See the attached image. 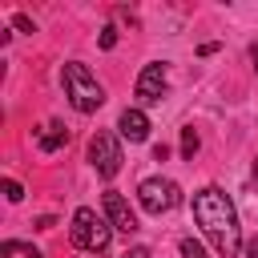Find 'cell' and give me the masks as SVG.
I'll use <instances>...</instances> for the list:
<instances>
[{
    "mask_svg": "<svg viewBox=\"0 0 258 258\" xmlns=\"http://www.w3.org/2000/svg\"><path fill=\"white\" fill-rule=\"evenodd\" d=\"M194 222L202 226V234L214 242L218 254L234 258L242 250V226H238V210L234 202L218 189V185H202L194 194Z\"/></svg>",
    "mask_w": 258,
    "mask_h": 258,
    "instance_id": "6da1fadb",
    "label": "cell"
},
{
    "mask_svg": "<svg viewBox=\"0 0 258 258\" xmlns=\"http://www.w3.org/2000/svg\"><path fill=\"white\" fill-rule=\"evenodd\" d=\"M60 85H64V97H69V105H73L77 113H97V109L105 105L101 81H97L93 69L81 64V60H69V64L60 69Z\"/></svg>",
    "mask_w": 258,
    "mask_h": 258,
    "instance_id": "7a4b0ae2",
    "label": "cell"
},
{
    "mask_svg": "<svg viewBox=\"0 0 258 258\" xmlns=\"http://www.w3.org/2000/svg\"><path fill=\"white\" fill-rule=\"evenodd\" d=\"M69 238H73V246H77V250H85V254H105V250H109V242H113V226H109V218H105V214H97V210L81 206V210L73 214Z\"/></svg>",
    "mask_w": 258,
    "mask_h": 258,
    "instance_id": "3957f363",
    "label": "cell"
},
{
    "mask_svg": "<svg viewBox=\"0 0 258 258\" xmlns=\"http://www.w3.org/2000/svg\"><path fill=\"white\" fill-rule=\"evenodd\" d=\"M137 202H141L145 214L161 218V214H169V210L181 202V189H177V181H169V177H145V181L137 185Z\"/></svg>",
    "mask_w": 258,
    "mask_h": 258,
    "instance_id": "277c9868",
    "label": "cell"
},
{
    "mask_svg": "<svg viewBox=\"0 0 258 258\" xmlns=\"http://www.w3.org/2000/svg\"><path fill=\"white\" fill-rule=\"evenodd\" d=\"M121 161H125V153H121V141L113 137V133H93L89 137V165L101 173V177H117L121 173Z\"/></svg>",
    "mask_w": 258,
    "mask_h": 258,
    "instance_id": "5b68a950",
    "label": "cell"
},
{
    "mask_svg": "<svg viewBox=\"0 0 258 258\" xmlns=\"http://www.w3.org/2000/svg\"><path fill=\"white\" fill-rule=\"evenodd\" d=\"M133 97H137L141 105H157V101L165 97V64H161V60H153V64H145V69L137 73Z\"/></svg>",
    "mask_w": 258,
    "mask_h": 258,
    "instance_id": "8992f818",
    "label": "cell"
},
{
    "mask_svg": "<svg viewBox=\"0 0 258 258\" xmlns=\"http://www.w3.org/2000/svg\"><path fill=\"white\" fill-rule=\"evenodd\" d=\"M101 206H105V218H109L113 230H121V234H133V230H137V214L129 210V202H125L117 189H105Z\"/></svg>",
    "mask_w": 258,
    "mask_h": 258,
    "instance_id": "52a82bcc",
    "label": "cell"
},
{
    "mask_svg": "<svg viewBox=\"0 0 258 258\" xmlns=\"http://www.w3.org/2000/svg\"><path fill=\"white\" fill-rule=\"evenodd\" d=\"M117 129H121V137H125V141H133V145H137V141H145V137H149V129H153V125H149V117H145V109H141V105H129V109L117 117Z\"/></svg>",
    "mask_w": 258,
    "mask_h": 258,
    "instance_id": "ba28073f",
    "label": "cell"
},
{
    "mask_svg": "<svg viewBox=\"0 0 258 258\" xmlns=\"http://www.w3.org/2000/svg\"><path fill=\"white\" fill-rule=\"evenodd\" d=\"M36 145H40L44 153H60V149L69 145V129H64L60 121H44V125L36 129Z\"/></svg>",
    "mask_w": 258,
    "mask_h": 258,
    "instance_id": "9c48e42d",
    "label": "cell"
},
{
    "mask_svg": "<svg viewBox=\"0 0 258 258\" xmlns=\"http://www.w3.org/2000/svg\"><path fill=\"white\" fill-rule=\"evenodd\" d=\"M0 254H4V258H40V250H36V246H24V242H4Z\"/></svg>",
    "mask_w": 258,
    "mask_h": 258,
    "instance_id": "30bf717a",
    "label": "cell"
},
{
    "mask_svg": "<svg viewBox=\"0 0 258 258\" xmlns=\"http://www.w3.org/2000/svg\"><path fill=\"white\" fill-rule=\"evenodd\" d=\"M177 250H181V258H206V246H202L198 238H181Z\"/></svg>",
    "mask_w": 258,
    "mask_h": 258,
    "instance_id": "8fae6325",
    "label": "cell"
},
{
    "mask_svg": "<svg viewBox=\"0 0 258 258\" xmlns=\"http://www.w3.org/2000/svg\"><path fill=\"white\" fill-rule=\"evenodd\" d=\"M181 153H185V157H194V153H198V133H194V125H189V129H181Z\"/></svg>",
    "mask_w": 258,
    "mask_h": 258,
    "instance_id": "7c38bea8",
    "label": "cell"
},
{
    "mask_svg": "<svg viewBox=\"0 0 258 258\" xmlns=\"http://www.w3.org/2000/svg\"><path fill=\"white\" fill-rule=\"evenodd\" d=\"M4 198H8V202H20V198H24V185L12 181V177H4Z\"/></svg>",
    "mask_w": 258,
    "mask_h": 258,
    "instance_id": "4fadbf2b",
    "label": "cell"
},
{
    "mask_svg": "<svg viewBox=\"0 0 258 258\" xmlns=\"http://www.w3.org/2000/svg\"><path fill=\"white\" fill-rule=\"evenodd\" d=\"M117 44V28L109 24V28H101V48H113Z\"/></svg>",
    "mask_w": 258,
    "mask_h": 258,
    "instance_id": "5bb4252c",
    "label": "cell"
},
{
    "mask_svg": "<svg viewBox=\"0 0 258 258\" xmlns=\"http://www.w3.org/2000/svg\"><path fill=\"white\" fill-rule=\"evenodd\" d=\"M12 24H16V28H20V32H32V20H28V16H24V12H16V16H12Z\"/></svg>",
    "mask_w": 258,
    "mask_h": 258,
    "instance_id": "9a60e30c",
    "label": "cell"
},
{
    "mask_svg": "<svg viewBox=\"0 0 258 258\" xmlns=\"http://www.w3.org/2000/svg\"><path fill=\"white\" fill-rule=\"evenodd\" d=\"M121 258H153V254H149V250H145V246H133V250H125V254H121Z\"/></svg>",
    "mask_w": 258,
    "mask_h": 258,
    "instance_id": "2e32d148",
    "label": "cell"
},
{
    "mask_svg": "<svg viewBox=\"0 0 258 258\" xmlns=\"http://www.w3.org/2000/svg\"><path fill=\"white\" fill-rule=\"evenodd\" d=\"M246 258H258V238H254V242H246Z\"/></svg>",
    "mask_w": 258,
    "mask_h": 258,
    "instance_id": "e0dca14e",
    "label": "cell"
},
{
    "mask_svg": "<svg viewBox=\"0 0 258 258\" xmlns=\"http://www.w3.org/2000/svg\"><path fill=\"white\" fill-rule=\"evenodd\" d=\"M250 60H254V69H258V44H250Z\"/></svg>",
    "mask_w": 258,
    "mask_h": 258,
    "instance_id": "ac0fdd59",
    "label": "cell"
},
{
    "mask_svg": "<svg viewBox=\"0 0 258 258\" xmlns=\"http://www.w3.org/2000/svg\"><path fill=\"white\" fill-rule=\"evenodd\" d=\"M254 181H258V161H254Z\"/></svg>",
    "mask_w": 258,
    "mask_h": 258,
    "instance_id": "d6986e66",
    "label": "cell"
}]
</instances>
